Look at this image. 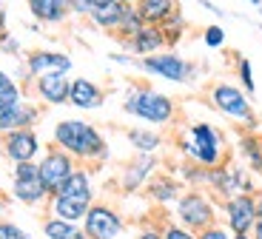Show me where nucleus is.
Instances as JSON below:
<instances>
[{"instance_id": "f257e3e1", "label": "nucleus", "mask_w": 262, "mask_h": 239, "mask_svg": "<svg viewBox=\"0 0 262 239\" xmlns=\"http://www.w3.org/2000/svg\"><path fill=\"white\" fill-rule=\"evenodd\" d=\"M52 142L69 157H74L77 165H100L112 154L103 131L97 125H92L89 120H80V117L57 120L52 128Z\"/></svg>"}, {"instance_id": "f03ea898", "label": "nucleus", "mask_w": 262, "mask_h": 239, "mask_svg": "<svg viewBox=\"0 0 262 239\" xmlns=\"http://www.w3.org/2000/svg\"><path fill=\"white\" fill-rule=\"evenodd\" d=\"M177 145L185 160L194 165H203V168H220L231 160L225 134L208 120H196V123L185 125Z\"/></svg>"}, {"instance_id": "7ed1b4c3", "label": "nucleus", "mask_w": 262, "mask_h": 239, "mask_svg": "<svg viewBox=\"0 0 262 239\" xmlns=\"http://www.w3.org/2000/svg\"><path fill=\"white\" fill-rule=\"evenodd\" d=\"M123 111L148 125H171L177 120V103L151 85H131L125 91Z\"/></svg>"}, {"instance_id": "20e7f679", "label": "nucleus", "mask_w": 262, "mask_h": 239, "mask_svg": "<svg viewBox=\"0 0 262 239\" xmlns=\"http://www.w3.org/2000/svg\"><path fill=\"white\" fill-rule=\"evenodd\" d=\"M208 103L214 105L225 120H231L234 125H239L243 131H254L256 134V111L251 103L248 91L239 89V83H228V80H220L208 89Z\"/></svg>"}, {"instance_id": "39448f33", "label": "nucleus", "mask_w": 262, "mask_h": 239, "mask_svg": "<svg viewBox=\"0 0 262 239\" xmlns=\"http://www.w3.org/2000/svg\"><path fill=\"white\" fill-rule=\"evenodd\" d=\"M171 208H174V222H180L183 228H188L194 233L220 222V202L205 188H185L183 197Z\"/></svg>"}, {"instance_id": "423d86ee", "label": "nucleus", "mask_w": 262, "mask_h": 239, "mask_svg": "<svg viewBox=\"0 0 262 239\" xmlns=\"http://www.w3.org/2000/svg\"><path fill=\"white\" fill-rule=\"evenodd\" d=\"M9 194L14 202L26 208H43L49 202V191L40 180L37 162H17L12 165V177H9Z\"/></svg>"}, {"instance_id": "0eeeda50", "label": "nucleus", "mask_w": 262, "mask_h": 239, "mask_svg": "<svg viewBox=\"0 0 262 239\" xmlns=\"http://www.w3.org/2000/svg\"><path fill=\"white\" fill-rule=\"evenodd\" d=\"M137 69L145 71V74H151V77L168 80V83H177V85L191 83L194 74H196V66L191 63V60H185L183 54H177L174 49H165V52L140 57L137 60Z\"/></svg>"}, {"instance_id": "6e6552de", "label": "nucleus", "mask_w": 262, "mask_h": 239, "mask_svg": "<svg viewBox=\"0 0 262 239\" xmlns=\"http://www.w3.org/2000/svg\"><path fill=\"white\" fill-rule=\"evenodd\" d=\"M214 200H231L236 194H256V182H254V174H251L245 165H234V162H225L220 168H211L208 171V185Z\"/></svg>"}, {"instance_id": "1a4fd4ad", "label": "nucleus", "mask_w": 262, "mask_h": 239, "mask_svg": "<svg viewBox=\"0 0 262 239\" xmlns=\"http://www.w3.org/2000/svg\"><path fill=\"white\" fill-rule=\"evenodd\" d=\"M80 228H83L85 239H120L128 225H125V216L112 205V202L94 200L92 205H89V211H85Z\"/></svg>"}, {"instance_id": "9d476101", "label": "nucleus", "mask_w": 262, "mask_h": 239, "mask_svg": "<svg viewBox=\"0 0 262 239\" xmlns=\"http://www.w3.org/2000/svg\"><path fill=\"white\" fill-rule=\"evenodd\" d=\"M220 222L231 233H251L259 222L256 216V197L254 194H236L231 200L220 202Z\"/></svg>"}, {"instance_id": "9b49d317", "label": "nucleus", "mask_w": 262, "mask_h": 239, "mask_svg": "<svg viewBox=\"0 0 262 239\" xmlns=\"http://www.w3.org/2000/svg\"><path fill=\"white\" fill-rule=\"evenodd\" d=\"M37 171H40V180H43L49 194H57L60 188H63V182L77 171V160L69 157L66 151H60L57 145H52V148H46L40 154Z\"/></svg>"}, {"instance_id": "f8f14e48", "label": "nucleus", "mask_w": 262, "mask_h": 239, "mask_svg": "<svg viewBox=\"0 0 262 239\" xmlns=\"http://www.w3.org/2000/svg\"><path fill=\"white\" fill-rule=\"evenodd\" d=\"M0 154L6 157L12 165L17 162H37L43 154V142H40L34 128H17L0 137Z\"/></svg>"}, {"instance_id": "ddd939ff", "label": "nucleus", "mask_w": 262, "mask_h": 239, "mask_svg": "<svg viewBox=\"0 0 262 239\" xmlns=\"http://www.w3.org/2000/svg\"><path fill=\"white\" fill-rule=\"evenodd\" d=\"M74 60L66 52H54V49H34L26 54V74L32 80L46 77V74H72Z\"/></svg>"}, {"instance_id": "4468645a", "label": "nucleus", "mask_w": 262, "mask_h": 239, "mask_svg": "<svg viewBox=\"0 0 262 239\" xmlns=\"http://www.w3.org/2000/svg\"><path fill=\"white\" fill-rule=\"evenodd\" d=\"M160 160L154 154H137L131 162H125L123 171H120V191L125 194H137L148 185V180L157 174Z\"/></svg>"}, {"instance_id": "2eb2a0df", "label": "nucleus", "mask_w": 262, "mask_h": 239, "mask_svg": "<svg viewBox=\"0 0 262 239\" xmlns=\"http://www.w3.org/2000/svg\"><path fill=\"white\" fill-rule=\"evenodd\" d=\"M69 89H72L69 74H46L32 83V91L40 105H69Z\"/></svg>"}, {"instance_id": "dca6fc26", "label": "nucleus", "mask_w": 262, "mask_h": 239, "mask_svg": "<svg viewBox=\"0 0 262 239\" xmlns=\"http://www.w3.org/2000/svg\"><path fill=\"white\" fill-rule=\"evenodd\" d=\"M40 114H43V111H40V103H32V100L23 97L17 105L0 111V137L9 134V131H17V128H34Z\"/></svg>"}, {"instance_id": "f3484780", "label": "nucleus", "mask_w": 262, "mask_h": 239, "mask_svg": "<svg viewBox=\"0 0 262 239\" xmlns=\"http://www.w3.org/2000/svg\"><path fill=\"white\" fill-rule=\"evenodd\" d=\"M105 103V89L89 77H74L69 89V105L80 111H97Z\"/></svg>"}, {"instance_id": "a211bd4d", "label": "nucleus", "mask_w": 262, "mask_h": 239, "mask_svg": "<svg viewBox=\"0 0 262 239\" xmlns=\"http://www.w3.org/2000/svg\"><path fill=\"white\" fill-rule=\"evenodd\" d=\"M183 191H185V185L177 180V174H163V171L154 174L148 180V185H145V197L160 208L174 205V202L183 197Z\"/></svg>"}, {"instance_id": "6ab92c4d", "label": "nucleus", "mask_w": 262, "mask_h": 239, "mask_svg": "<svg viewBox=\"0 0 262 239\" xmlns=\"http://www.w3.org/2000/svg\"><path fill=\"white\" fill-rule=\"evenodd\" d=\"M57 194L60 197H69V200H77V202H85V205H92V202L97 200L92 168H89V165H77V171H74V174L63 182V188H60Z\"/></svg>"}, {"instance_id": "aec40b11", "label": "nucleus", "mask_w": 262, "mask_h": 239, "mask_svg": "<svg viewBox=\"0 0 262 239\" xmlns=\"http://www.w3.org/2000/svg\"><path fill=\"white\" fill-rule=\"evenodd\" d=\"M26 6L43 26H60L72 17V0H26Z\"/></svg>"}, {"instance_id": "412c9836", "label": "nucleus", "mask_w": 262, "mask_h": 239, "mask_svg": "<svg viewBox=\"0 0 262 239\" xmlns=\"http://www.w3.org/2000/svg\"><path fill=\"white\" fill-rule=\"evenodd\" d=\"M125 46H128L131 54H137V57H148V54H157V52H165V49H168L163 29L151 26V23H145L137 34H131V37L125 40Z\"/></svg>"}, {"instance_id": "4be33fe9", "label": "nucleus", "mask_w": 262, "mask_h": 239, "mask_svg": "<svg viewBox=\"0 0 262 239\" xmlns=\"http://www.w3.org/2000/svg\"><path fill=\"white\" fill-rule=\"evenodd\" d=\"M49 208V216H57V220H66V222H83L89 205L85 202H77V200H69V197H60V194H52L46 202Z\"/></svg>"}, {"instance_id": "5701e85b", "label": "nucleus", "mask_w": 262, "mask_h": 239, "mask_svg": "<svg viewBox=\"0 0 262 239\" xmlns=\"http://www.w3.org/2000/svg\"><path fill=\"white\" fill-rule=\"evenodd\" d=\"M125 140L137 154H157L163 148V134L157 128H145V125H134L125 131Z\"/></svg>"}, {"instance_id": "b1692460", "label": "nucleus", "mask_w": 262, "mask_h": 239, "mask_svg": "<svg viewBox=\"0 0 262 239\" xmlns=\"http://www.w3.org/2000/svg\"><path fill=\"white\" fill-rule=\"evenodd\" d=\"M134 6H137L140 17H143L145 23H151V26H163L171 14L180 12L177 0H137Z\"/></svg>"}, {"instance_id": "393cba45", "label": "nucleus", "mask_w": 262, "mask_h": 239, "mask_svg": "<svg viewBox=\"0 0 262 239\" xmlns=\"http://www.w3.org/2000/svg\"><path fill=\"white\" fill-rule=\"evenodd\" d=\"M236 142H239V157H243L245 168H248L251 174H262V151H259V134H254V131H239V137H236Z\"/></svg>"}, {"instance_id": "a878e982", "label": "nucleus", "mask_w": 262, "mask_h": 239, "mask_svg": "<svg viewBox=\"0 0 262 239\" xmlns=\"http://www.w3.org/2000/svg\"><path fill=\"white\" fill-rule=\"evenodd\" d=\"M40 236L43 239H85V233L77 222H66L46 213V220L40 222Z\"/></svg>"}, {"instance_id": "bb28decb", "label": "nucleus", "mask_w": 262, "mask_h": 239, "mask_svg": "<svg viewBox=\"0 0 262 239\" xmlns=\"http://www.w3.org/2000/svg\"><path fill=\"white\" fill-rule=\"evenodd\" d=\"M123 14H125V6H123V3H117V0H112V3L94 9V12L89 14V20H92L97 29H103V32H114V34H117L120 23H123Z\"/></svg>"}, {"instance_id": "cd10ccee", "label": "nucleus", "mask_w": 262, "mask_h": 239, "mask_svg": "<svg viewBox=\"0 0 262 239\" xmlns=\"http://www.w3.org/2000/svg\"><path fill=\"white\" fill-rule=\"evenodd\" d=\"M23 97H26V94H23V85H20L6 69H0V111L17 105Z\"/></svg>"}, {"instance_id": "c85d7f7f", "label": "nucleus", "mask_w": 262, "mask_h": 239, "mask_svg": "<svg viewBox=\"0 0 262 239\" xmlns=\"http://www.w3.org/2000/svg\"><path fill=\"white\" fill-rule=\"evenodd\" d=\"M208 171L211 168H203V165H194V162L185 160L183 165H180L177 180L183 182L185 188H205V185H208Z\"/></svg>"}, {"instance_id": "c756f323", "label": "nucleus", "mask_w": 262, "mask_h": 239, "mask_svg": "<svg viewBox=\"0 0 262 239\" xmlns=\"http://www.w3.org/2000/svg\"><path fill=\"white\" fill-rule=\"evenodd\" d=\"M160 29H163V34H165V43H168V49H174V46L183 40V34H185V29H188V23H185L183 12H174Z\"/></svg>"}, {"instance_id": "7c9ffc66", "label": "nucleus", "mask_w": 262, "mask_h": 239, "mask_svg": "<svg viewBox=\"0 0 262 239\" xmlns=\"http://www.w3.org/2000/svg\"><path fill=\"white\" fill-rule=\"evenodd\" d=\"M145 26V20L140 17V12H137V6H125V14H123V23H120V29H117V37H123V40H128L131 34H137L140 29Z\"/></svg>"}, {"instance_id": "2f4dec72", "label": "nucleus", "mask_w": 262, "mask_h": 239, "mask_svg": "<svg viewBox=\"0 0 262 239\" xmlns=\"http://www.w3.org/2000/svg\"><path fill=\"white\" fill-rule=\"evenodd\" d=\"M236 80H239V89L254 94L256 83H254V66H251L248 57H239L236 60Z\"/></svg>"}, {"instance_id": "473e14b6", "label": "nucleus", "mask_w": 262, "mask_h": 239, "mask_svg": "<svg viewBox=\"0 0 262 239\" xmlns=\"http://www.w3.org/2000/svg\"><path fill=\"white\" fill-rule=\"evenodd\" d=\"M160 231H163V239H196L194 231L183 228L180 222L168 220V222H160Z\"/></svg>"}, {"instance_id": "72a5a7b5", "label": "nucleus", "mask_w": 262, "mask_h": 239, "mask_svg": "<svg viewBox=\"0 0 262 239\" xmlns=\"http://www.w3.org/2000/svg\"><path fill=\"white\" fill-rule=\"evenodd\" d=\"M0 239H37V236H32L26 228H20L12 220H0Z\"/></svg>"}, {"instance_id": "f704fd0d", "label": "nucleus", "mask_w": 262, "mask_h": 239, "mask_svg": "<svg viewBox=\"0 0 262 239\" xmlns=\"http://www.w3.org/2000/svg\"><path fill=\"white\" fill-rule=\"evenodd\" d=\"M203 40H205L208 49H223V46H225V29L220 26V23H211V26H205Z\"/></svg>"}, {"instance_id": "c9c22d12", "label": "nucleus", "mask_w": 262, "mask_h": 239, "mask_svg": "<svg viewBox=\"0 0 262 239\" xmlns=\"http://www.w3.org/2000/svg\"><path fill=\"white\" fill-rule=\"evenodd\" d=\"M231 236H234V233H231L223 222H214V225H208L205 231L196 233V239H231Z\"/></svg>"}, {"instance_id": "e433bc0d", "label": "nucleus", "mask_w": 262, "mask_h": 239, "mask_svg": "<svg viewBox=\"0 0 262 239\" xmlns=\"http://www.w3.org/2000/svg\"><path fill=\"white\" fill-rule=\"evenodd\" d=\"M134 239H163V231H160L157 222H148V225H143L137 231V236Z\"/></svg>"}, {"instance_id": "4c0bfd02", "label": "nucleus", "mask_w": 262, "mask_h": 239, "mask_svg": "<svg viewBox=\"0 0 262 239\" xmlns=\"http://www.w3.org/2000/svg\"><path fill=\"white\" fill-rule=\"evenodd\" d=\"M0 49H3V52H9V54H17L20 52V43L12 37V34H0Z\"/></svg>"}, {"instance_id": "58836bf2", "label": "nucleus", "mask_w": 262, "mask_h": 239, "mask_svg": "<svg viewBox=\"0 0 262 239\" xmlns=\"http://www.w3.org/2000/svg\"><path fill=\"white\" fill-rule=\"evenodd\" d=\"M9 26V9H6V0H0V34H6Z\"/></svg>"}, {"instance_id": "ea45409f", "label": "nucleus", "mask_w": 262, "mask_h": 239, "mask_svg": "<svg viewBox=\"0 0 262 239\" xmlns=\"http://www.w3.org/2000/svg\"><path fill=\"white\" fill-rule=\"evenodd\" d=\"M112 60H114V63H123V66H131V63H134L128 54H112Z\"/></svg>"}, {"instance_id": "a19ab883", "label": "nucleus", "mask_w": 262, "mask_h": 239, "mask_svg": "<svg viewBox=\"0 0 262 239\" xmlns=\"http://www.w3.org/2000/svg\"><path fill=\"white\" fill-rule=\"evenodd\" d=\"M256 216H259V222H262V191H256Z\"/></svg>"}, {"instance_id": "79ce46f5", "label": "nucleus", "mask_w": 262, "mask_h": 239, "mask_svg": "<svg viewBox=\"0 0 262 239\" xmlns=\"http://www.w3.org/2000/svg\"><path fill=\"white\" fill-rule=\"evenodd\" d=\"M85 3H89V6H92V12H94L97 6H105V3H112V0H85Z\"/></svg>"}, {"instance_id": "37998d69", "label": "nucleus", "mask_w": 262, "mask_h": 239, "mask_svg": "<svg viewBox=\"0 0 262 239\" xmlns=\"http://www.w3.org/2000/svg\"><path fill=\"white\" fill-rule=\"evenodd\" d=\"M251 239H262V222H256V228L251 231Z\"/></svg>"}, {"instance_id": "c03bdc74", "label": "nucleus", "mask_w": 262, "mask_h": 239, "mask_svg": "<svg viewBox=\"0 0 262 239\" xmlns=\"http://www.w3.org/2000/svg\"><path fill=\"white\" fill-rule=\"evenodd\" d=\"M3 213H6V200H3V194H0V220H3Z\"/></svg>"}, {"instance_id": "a18cd8bd", "label": "nucleus", "mask_w": 262, "mask_h": 239, "mask_svg": "<svg viewBox=\"0 0 262 239\" xmlns=\"http://www.w3.org/2000/svg\"><path fill=\"white\" fill-rule=\"evenodd\" d=\"M231 239H251V233H234Z\"/></svg>"}, {"instance_id": "49530a36", "label": "nucleus", "mask_w": 262, "mask_h": 239, "mask_svg": "<svg viewBox=\"0 0 262 239\" xmlns=\"http://www.w3.org/2000/svg\"><path fill=\"white\" fill-rule=\"evenodd\" d=\"M117 3H123V6H134L137 0H117Z\"/></svg>"}, {"instance_id": "de8ad7c7", "label": "nucleus", "mask_w": 262, "mask_h": 239, "mask_svg": "<svg viewBox=\"0 0 262 239\" xmlns=\"http://www.w3.org/2000/svg\"><path fill=\"white\" fill-rule=\"evenodd\" d=\"M248 3H254V6H256V9H259V6H262V0H248Z\"/></svg>"}, {"instance_id": "09e8293b", "label": "nucleus", "mask_w": 262, "mask_h": 239, "mask_svg": "<svg viewBox=\"0 0 262 239\" xmlns=\"http://www.w3.org/2000/svg\"><path fill=\"white\" fill-rule=\"evenodd\" d=\"M259 151H262V137H259Z\"/></svg>"}, {"instance_id": "8fccbe9b", "label": "nucleus", "mask_w": 262, "mask_h": 239, "mask_svg": "<svg viewBox=\"0 0 262 239\" xmlns=\"http://www.w3.org/2000/svg\"><path fill=\"white\" fill-rule=\"evenodd\" d=\"M259 12H262V6H259Z\"/></svg>"}]
</instances>
